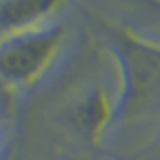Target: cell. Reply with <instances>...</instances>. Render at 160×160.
Listing matches in <instances>:
<instances>
[{"mask_svg": "<svg viewBox=\"0 0 160 160\" xmlns=\"http://www.w3.org/2000/svg\"><path fill=\"white\" fill-rule=\"evenodd\" d=\"M52 47L51 36L31 38L0 54V68L13 76H27L45 59Z\"/></svg>", "mask_w": 160, "mask_h": 160, "instance_id": "1", "label": "cell"}]
</instances>
